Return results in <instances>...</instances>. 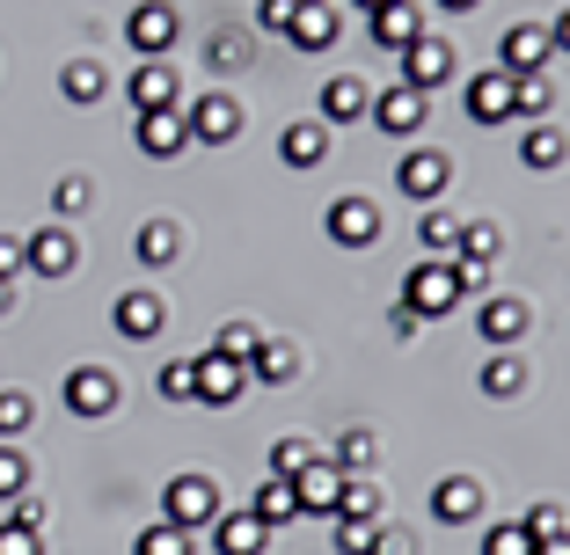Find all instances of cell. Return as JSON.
<instances>
[{
	"label": "cell",
	"mask_w": 570,
	"mask_h": 555,
	"mask_svg": "<svg viewBox=\"0 0 570 555\" xmlns=\"http://www.w3.org/2000/svg\"><path fill=\"white\" fill-rule=\"evenodd\" d=\"M330 468H344V475L373 468V432H344V438H336V454H330Z\"/></svg>",
	"instance_id": "7bdbcfd3"
},
{
	"label": "cell",
	"mask_w": 570,
	"mask_h": 555,
	"mask_svg": "<svg viewBox=\"0 0 570 555\" xmlns=\"http://www.w3.org/2000/svg\"><path fill=\"white\" fill-rule=\"evenodd\" d=\"M358 8H366V16H381V8H395V0H358Z\"/></svg>",
	"instance_id": "6f0895ef"
},
{
	"label": "cell",
	"mask_w": 570,
	"mask_h": 555,
	"mask_svg": "<svg viewBox=\"0 0 570 555\" xmlns=\"http://www.w3.org/2000/svg\"><path fill=\"white\" fill-rule=\"evenodd\" d=\"M483 555H534V534H527V526H490Z\"/></svg>",
	"instance_id": "bcb514c9"
},
{
	"label": "cell",
	"mask_w": 570,
	"mask_h": 555,
	"mask_svg": "<svg viewBox=\"0 0 570 555\" xmlns=\"http://www.w3.org/2000/svg\"><path fill=\"white\" fill-rule=\"evenodd\" d=\"M549 102H556V81L549 73H512V118H549Z\"/></svg>",
	"instance_id": "4316f807"
},
{
	"label": "cell",
	"mask_w": 570,
	"mask_h": 555,
	"mask_svg": "<svg viewBox=\"0 0 570 555\" xmlns=\"http://www.w3.org/2000/svg\"><path fill=\"white\" fill-rule=\"evenodd\" d=\"M132 555H190V534H184V526H147V534H139L132 541Z\"/></svg>",
	"instance_id": "ab89813d"
},
{
	"label": "cell",
	"mask_w": 570,
	"mask_h": 555,
	"mask_svg": "<svg viewBox=\"0 0 570 555\" xmlns=\"http://www.w3.org/2000/svg\"><path fill=\"white\" fill-rule=\"evenodd\" d=\"M336 519H381V489L344 475V497H336Z\"/></svg>",
	"instance_id": "8d00e7d4"
},
{
	"label": "cell",
	"mask_w": 570,
	"mask_h": 555,
	"mask_svg": "<svg viewBox=\"0 0 570 555\" xmlns=\"http://www.w3.org/2000/svg\"><path fill=\"white\" fill-rule=\"evenodd\" d=\"M249 512L271 526V534H278V526L301 519V497H293V483H285V475H264V483H256V497H249Z\"/></svg>",
	"instance_id": "484cf974"
},
{
	"label": "cell",
	"mask_w": 570,
	"mask_h": 555,
	"mask_svg": "<svg viewBox=\"0 0 570 555\" xmlns=\"http://www.w3.org/2000/svg\"><path fill=\"white\" fill-rule=\"evenodd\" d=\"M417 241L432 249V264H453V241H461V219H453V212H439V205H424V219H417Z\"/></svg>",
	"instance_id": "f546056e"
},
{
	"label": "cell",
	"mask_w": 570,
	"mask_h": 555,
	"mask_svg": "<svg viewBox=\"0 0 570 555\" xmlns=\"http://www.w3.org/2000/svg\"><path fill=\"white\" fill-rule=\"evenodd\" d=\"M475 512H483V483H475V475H446V483L432 489V519L439 526H469Z\"/></svg>",
	"instance_id": "7402d4cb"
},
{
	"label": "cell",
	"mask_w": 570,
	"mask_h": 555,
	"mask_svg": "<svg viewBox=\"0 0 570 555\" xmlns=\"http://www.w3.org/2000/svg\"><path fill=\"white\" fill-rule=\"evenodd\" d=\"M469 118L475 125H504L512 118V73H475L469 81Z\"/></svg>",
	"instance_id": "d4e9b609"
},
{
	"label": "cell",
	"mask_w": 570,
	"mask_h": 555,
	"mask_svg": "<svg viewBox=\"0 0 570 555\" xmlns=\"http://www.w3.org/2000/svg\"><path fill=\"white\" fill-rule=\"evenodd\" d=\"M330 541H336V555H373L381 526L373 519H330Z\"/></svg>",
	"instance_id": "74e56055"
},
{
	"label": "cell",
	"mask_w": 570,
	"mask_h": 555,
	"mask_svg": "<svg viewBox=\"0 0 570 555\" xmlns=\"http://www.w3.org/2000/svg\"><path fill=\"white\" fill-rule=\"evenodd\" d=\"M366 81H352V73H330V81H322V102H315V110H322V125H330V132H336V125H358V118H366Z\"/></svg>",
	"instance_id": "44dd1931"
},
{
	"label": "cell",
	"mask_w": 570,
	"mask_h": 555,
	"mask_svg": "<svg viewBox=\"0 0 570 555\" xmlns=\"http://www.w3.org/2000/svg\"><path fill=\"white\" fill-rule=\"evenodd\" d=\"M278 153H285V169H315L322 153H330V125H322V118L285 125V132H278Z\"/></svg>",
	"instance_id": "cb8c5ba5"
},
{
	"label": "cell",
	"mask_w": 570,
	"mask_h": 555,
	"mask_svg": "<svg viewBox=\"0 0 570 555\" xmlns=\"http://www.w3.org/2000/svg\"><path fill=\"white\" fill-rule=\"evenodd\" d=\"M520 387H527L520 351H490V366H483V395H490V403H512Z\"/></svg>",
	"instance_id": "83f0119b"
},
{
	"label": "cell",
	"mask_w": 570,
	"mask_h": 555,
	"mask_svg": "<svg viewBox=\"0 0 570 555\" xmlns=\"http://www.w3.org/2000/svg\"><path fill=\"white\" fill-rule=\"evenodd\" d=\"M213 548L219 555H264L271 548V526L256 512H219L213 519Z\"/></svg>",
	"instance_id": "ffe728a7"
},
{
	"label": "cell",
	"mask_w": 570,
	"mask_h": 555,
	"mask_svg": "<svg viewBox=\"0 0 570 555\" xmlns=\"http://www.w3.org/2000/svg\"><path fill=\"white\" fill-rule=\"evenodd\" d=\"M168 395V403H198V366H190V358H168L161 366V380H154Z\"/></svg>",
	"instance_id": "f35d334b"
},
{
	"label": "cell",
	"mask_w": 570,
	"mask_h": 555,
	"mask_svg": "<svg viewBox=\"0 0 570 555\" xmlns=\"http://www.w3.org/2000/svg\"><path fill=\"white\" fill-rule=\"evenodd\" d=\"M256 344H264V337H256L249 321H227V329L213 337V351H219V358H235V366H249V358H256Z\"/></svg>",
	"instance_id": "60d3db41"
},
{
	"label": "cell",
	"mask_w": 570,
	"mask_h": 555,
	"mask_svg": "<svg viewBox=\"0 0 570 555\" xmlns=\"http://www.w3.org/2000/svg\"><path fill=\"white\" fill-rule=\"evenodd\" d=\"M336 37H344V16H336V0H301V16H293L285 44H293V51H330Z\"/></svg>",
	"instance_id": "e0dca14e"
},
{
	"label": "cell",
	"mask_w": 570,
	"mask_h": 555,
	"mask_svg": "<svg viewBox=\"0 0 570 555\" xmlns=\"http://www.w3.org/2000/svg\"><path fill=\"white\" fill-rule=\"evenodd\" d=\"M417 329H424V321L410 315V307H395V315H387V337H395V344H410V337H417Z\"/></svg>",
	"instance_id": "f907efd6"
},
{
	"label": "cell",
	"mask_w": 570,
	"mask_h": 555,
	"mask_svg": "<svg viewBox=\"0 0 570 555\" xmlns=\"http://www.w3.org/2000/svg\"><path fill=\"white\" fill-rule=\"evenodd\" d=\"M432 8H439V16H469L475 0H432Z\"/></svg>",
	"instance_id": "11a10c76"
},
{
	"label": "cell",
	"mask_w": 570,
	"mask_h": 555,
	"mask_svg": "<svg viewBox=\"0 0 570 555\" xmlns=\"http://www.w3.org/2000/svg\"><path fill=\"white\" fill-rule=\"evenodd\" d=\"M366 118L381 125V132H395V139H410V132H424V96L410 81H387L381 96L366 102Z\"/></svg>",
	"instance_id": "4fadbf2b"
},
{
	"label": "cell",
	"mask_w": 570,
	"mask_h": 555,
	"mask_svg": "<svg viewBox=\"0 0 570 555\" xmlns=\"http://www.w3.org/2000/svg\"><path fill=\"white\" fill-rule=\"evenodd\" d=\"M322 227H330V241L336 249H373L381 241V205L373 198H330V212H322Z\"/></svg>",
	"instance_id": "8992f818"
},
{
	"label": "cell",
	"mask_w": 570,
	"mask_h": 555,
	"mask_svg": "<svg viewBox=\"0 0 570 555\" xmlns=\"http://www.w3.org/2000/svg\"><path fill=\"white\" fill-rule=\"evenodd\" d=\"M534 555H570V534H556V541H534Z\"/></svg>",
	"instance_id": "db71d44e"
},
{
	"label": "cell",
	"mask_w": 570,
	"mask_h": 555,
	"mask_svg": "<svg viewBox=\"0 0 570 555\" xmlns=\"http://www.w3.org/2000/svg\"><path fill=\"white\" fill-rule=\"evenodd\" d=\"M16 497H30V460L16 446H0V505H16Z\"/></svg>",
	"instance_id": "b9f144b4"
},
{
	"label": "cell",
	"mask_w": 570,
	"mask_h": 555,
	"mask_svg": "<svg viewBox=\"0 0 570 555\" xmlns=\"http://www.w3.org/2000/svg\"><path fill=\"white\" fill-rule=\"evenodd\" d=\"M366 37H373L381 51H395V59H403V51H410V44L424 37V16L410 8V0H395V8H381V16H366Z\"/></svg>",
	"instance_id": "d6986e66"
},
{
	"label": "cell",
	"mask_w": 570,
	"mask_h": 555,
	"mask_svg": "<svg viewBox=\"0 0 570 555\" xmlns=\"http://www.w3.org/2000/svg\"><path fill=\"white\" fill-rule=\"evenodd\" d=\"M73 264H81V241H73V227H37V235L22 241V270H37V278H67Z\"/></svg>",
	"instance_id": "7c38bea8"
},
{
	"label": "cell",
	"mask_w": 570,
	"mask_h": 555,
	"mask_svg": "<svg viewBox=\"0 0 570 555\" xmlns=\"http://www.w3.org/2000/svg\"><path fill=\"white\" fill-rule=\"evenodd\" d=\"M176 37H184V16H176L168 0H139L132 16H125V44H132L139 59H168Z\"/></svg>",
	"instance_id": "3957f363"
},
{
	"label": "cell",
	"mask_w": 570,
	"mask_h": 555,
	"mask_svg": "<svg viewBox=\"0 0 570 555\" xmlns=\"http://www.w3.org/2000/svg\"><path fill=\"white\" fill-rule=\"evenodd\" d=\"M373 555H410V534H403V526H381V541H373Z\"/></svg>",
	"instance_id": "816d5d0a"
},
{
	"label": "cell",
	"mask_w": 570,
	"mask_h": 555,
	"mask_svg": "<svg viewBox=\"0 0 570 555\" xmlns=\"http://www.w3.org/2000/svg\"><path fill=\"white\" fill-rule=\"evenodd\" d=\"M8 307H16V278H0V315H8Z\"/></svg>",
	"instance_id": "9f6ffc18"
},
{
	"label": "cell",
	"mask_w": 570,
	"mask_h": 555,
	"mask_svg": "<svg viewBox=\"0 0 570 555\" xmlns=\"http://www.w3.org/2000/svg\"><path fill=\"white\" fill-rule=\"evenodd\" d=\"M549 44H556V51H570V8H563V16L549 22Z\"/></svg>",
	"instance_id": "f5cc1de1"
},
{
	"label": "cell",
	"mask_w": 570,
	"mask_h": 555,
	"mask_svg": "<svg viewBox=\"0 0 570 555\" xmlns=\"http://www.w3.org/2000/svg\"><path fill=\"white\" fill-rule=\"evenodd\" d=\"M520 161H527V169H563V161H570V139L556 132V125H534V132L520 139Z\"/></svg>",
	"instance_id": "f1b7e54d"
},
{
	"label": "cell",
	"mask_w": 570,
	"mask_h": 555,
	"mask_svg": "<svg viewBox=\"0 0 570 555\" xmlns=\"http://www.w3.org/2000/svg\"><path fill=\"white\" fill-rule=\"evenodd\" d=\"M125 96H132L139 118H154V110H176L184 102V81H176L168 59H139V73H125Z\"/></svg>",
	"instance_id": "9c48e42d"
},
{
	"label": "cell",
	"mask_w": 570,
	"mask_h": 555,
	"mask_svg": "<svg viewBox=\"0 0 570 555\" xmlns=\"http://www.w3.org/2000/svg\"><path fill=\"white\" fill-rule=\"evenodd\" d=\"M242 59H249V30H213V37H205V67L235 73Z\"/></svg>",
	"instance_id": "e575fe53"
},
{
	"label": "cell",
	"mask_w": 570,
	"mask_h": 555,
	"mask_svg": "<svg viewBox=\"0 0 570 555\" xmlns=\"http://www.w3.org/2000/svg\"><path fill=\"white\" fill-rule=\"evenodd\" d=\"M190 366H198V403H213V409L242 403V387H249V366H235V358H219V351H198Z\"/></svg>",
	"instance_id": "2e32d148"
},
{
	"label": "cell",
	"mask_w": 570,
	"mask_h": 555,
	"mask_svg": "<svg viewBox=\"0 0 570 555\" xmlns=\"http://www.w3.org/2000/svg\"><path fill=\"white\" fill-rule=\"evenodd\" d=\"M403 307H410L417 321H446L453 307H461V278H453L446 264H417V270L403 278Z\"/></svg>",
	"instance_id": "7a4b0ae2"
},
{
	"label": "cell",
	"mask_w": 570,
	"mask_h": 555,
	"mask_svg": "<svg viewBox=\"0 0 570 555\" xmlns=\"http://www.w3.org/2000/svg\"><path fill=\"white\" fill-rule=\"evenodd\" d=\"M0 555H45V534L22 519H0Z\"/></svg>",
	"instance_id": "f6af8a7d"
},
{
	"label": "cell",
	"mask_w": 570,
	"mask_h": 555,
	"mask_svg": "<svg viewBox=\"0 0 570 555\" xmlns=\"http://www.w3.org/2000/svg\"><path fill=\"white\" fill-rule=\"evenodd\" d=\"M527 534H534V541L570 534V512H563V505H534V512H527Z\"/></svg>",
	"instance_id": "c3c4849f"
},
{
	"label": "cell",
	"mask_w": 570,
	"mask_h": 555,
	"mask_svg": "<svg viewBox=\"0 0 570 555\" xmlns=\"http://www.w3.org/2000/svg\"><path fill=\"white\" fill-rule=\"evenodd\" d=\"M30 424H37V403L22 395V387H0V446H16Z\"/></svg>",
	"instance_id": "836d02e7"
},
{
	"label": "cell",
	"mask_w": 570,
	"mask_h": 555,
	"mask_svg": "<svg viewBox=\"0 0 570 555\" xmlns=\"http://www.w3.org/2000/svg\"><path fill=\"white\" fill-rule=\"evenodd\" d=\"M307 460H322L315 446H307V438H278V446H271V475H285V483H293V475H301Z\"/></svg>",
	"instance_id": "ee69618b"
},
{
	"label": "cell",
	"mask_w": 570,
	"mask_h": 555,
	"mask_svg": "<svg viewBox=\"0 0 570 555\" xmlns=\"http://www.w3.org/2000/svg\"><path fill=\"white\" fill-rule=\"evenodd\" d=\"M132 256H139V264H147V270L176 264V256H184V249H176V227H168V219H147V227H139V235H132Z\"/></svg>",
	"instance_id": "4dcf8cb0"
},
{
	"label": "cell",
	"mask_w": 570,
	"mask_h": 555,
	"mask_svg": "<svg viewBox=\"0 0 570 555\" xmlns=\"http://www.w3.org/2000/svg\"><path fill=\"white\" fill-rule=\"evenodd\" d=\"M132 147L147 153V161H176V153L190 147L184 110H154V118H139V125H132Z\"/></svg>",
	"instance_id": "ac0fdd59"
},
{
	"label": "cell",
	"mask_w": 570,
	"mask_h": 555,
	"mask_svg": "<svg viewBox=\"0 0 570 555\" xmlns=\"http://www.w3.org/2000/svg\"><path fill=\"white\" fill-rule=\"evenodd\" d=\"M498 249H504V235L498 227H490V219H469V227H461V241H453V256H461V264H498Z\"/></svg>",
	"instance_id": "d6a6232c"
},
{
	"label": "cell",
	"mask_w": 570,
	"mask_h": 555,
	"mask_svg": "<svg viewBox=\"0 0 570 555\" xmlns=\"http://www.w3.org/2000/svg\"><path fill=\"white\" fill-rule=\"evenodd\" d=\"M293 497H301V519H322V512L336 519V497H344V468H330V454L307 460V468L293 475Z\"/></svg>",
	"instance_id": "9a60e30c"
},
{
	"label": "cell",
	"mask_w": 570,
	"mask_h": 555,
	"mask_svg": "<svg viewBox=\"0 0 570 555\" xmlns=\"http://www.w3.org/2000/svg\"><path fill=\"white\" fill-rule=\"evenodd\" d=\"M453 67H461V59H453V44H446V37H432V30H424L417 44L403 51V73H395V81H410L417 96H432V88H446V81H453Z\"/></svg>",
	"instance_id": "52a82bcc"
},
{
	"label": "cell",
	"mask_w": 570,
	"mask_h": 555,
	"mask_svg": "<svg viewBox=\"0 0 570 555\" xmlns=\"http://www.w3.org/2000/svg\"><path fill=\"white\" fill-rule=\"evenodd\" d=\"M293 16H301V0H256L249 22H256V30H278V37H285V30H293Z\"/></svg>",
	"instance_id": "7dc6e473"
},
{
	"label": "cell",
	"mask_w": 570,
	"mask_h": 555,
	"mask_svg": "<svg viewBox=\"0 0 570 555\" xmlns=\"http://www.w3.org/2000/svg\"><path fill=\"white\" fill-rule=\"evenodd\" d=\"M59 96H67L73 110H96V102L110 96V67H102V59H67V67H59Z\"/></svg>",
	"instance_id": "603a6c76"
},
{
	"label": "cell",
	"mask_w": 570,
	"mask_h": 555,
	"mask_svg": "<svg viewBox=\"0 0 570 555\" xmlns=\"http://www.w3.org/2000/svg\"><path fill=\"white\" fill-rule=\"evenodd\" d=\"M527 321L534 315H527V300H512V293H490V300L475 307V329H483L490 351H512V344L527 337Z\"/></svg>",
	"instance_id": "5bb4252c"
},
{
	"label": "cell",
	"mask_w": 570,
	"mask_h": 555,
	"mask_svg": "<svg viewBox=\"0 0 570 555\" xmlns=\"http://www.w3.org/2000/svg\"><path fill=\"white\" fill-rule=\"evenodd\" d=\"M184 132H190V147H227V139L242 132V102L227 96V88H205L184 110Z\"/></svg>",
	"instance_id": "277c9868"
},
{
	"label": "cell",
	"mask_w": 570,
	"mask_h": 555,
	"mask_svg": "<svg viewBox=\"0 0 570 555\" xmlns=\"http://www.w3.org/2000/svg\"><path fill=\"white\" fill-rule=\"evenodd\" d=\"M88 205H96V184H88V176H59V184H51V212L59 219H81Z\"/></svg>",
	"instance_id": "d590c367"
},
{
	"label": "cell",
	"mask_w": 570,
	"mask_h": 555,
	"mask_svg": "<svg viewBox=\"0 0 570 555\" xmlns=\"http://www.w3.org/2000/svg\"><path fill=\"white\" fill-rule=\"evenodd\" d=\"M293 373H301V358H293V344H256V358H249V380H264V387H285L293 380Z\"/></svg>",
	"instance_id": "1f68e13d"
},
{
	"label": "cell",
	"mask_w": 570,
	"mask_h": 555,
	"mask_svg": "<svg viewBox=\"0 0 570 555\" xmlns=\"http://www.w3.org/2000/svg\"><path fill=\"white\" fill-rule=\"evenodd\" d=\"M453 184V161L439 147H410L403 153V169H395V190L403 198H417V205H439V190Z\"/></svg>",
	"instance_id": "ba28073f"
},
{
	"label": "cell",
	"mask_w": 570,
	"mask_h": 555,
	"mask_svg": "<svg viewBox=\"0 0 570 555\" xmlns=\"http://www.w3.org/2000/svg\"><path fill=\"white\" fill-rule=\"evenodd\" d=\"M59 403H67L81 424H102L110 409H118V373L110 366H73L67 387H59Z\"/></svg>",
	"instance_id": "5b68a950"
},
{
	"label": "cell",
	"mask_w": 570,
	"mask_h": 555,
	"mask_svg": "<svg viewBox=\"0 0 570 555\" xmlns=\"http://www.w3.org/2000/svg\"><path fill=\"white\" fill-rule=\"evenodd\" d=\"M549 59H556L549 22H512V30L498 37V73H541Z\"/></svg>",
	"instance_id": "30bf717a"
},
{
	"label": "cell",
	"mask_w": 570,
	"mask_h": 555,
	"mask_svg": "<svg viewBox=\"0 0 570 555\" xmlns=\"http://www.w3.org/2000/svg\"><path fill=\"white\" fill-rule=\"evenodd\" d=\"M110 329H118L125 344H154V337L168 329V300H161V293H147V286L125 293V300L110 307Z\"/></svg>",
	"instance_id": "8fae6325"
},
{
	"label": "cell",
	"mask_w": 570,
	"mask_h": 555,
	"mask_svg": "<svg viewBox=\"0 0 570 555\" xmlns=\"http://www.w3.org/2000/svg\"><path fill=\"white\" fill-rule=\"evenodd\" d=\"M161 519H168V526H184V534L213 526V519H219V483H213V475H198V468L176 475V483L161 489Z\"/></svg>",
	"instance_id": "6da1fadb"
},
{
	"label": "cell",
	"mask_w": 570,
	"mask_h": 555,
	"mask_svg": "<svg viewBox=\"0 0 570 555\" xmlns=\"http://www.w3.org/2000/svg\"><path fill=\"white\" fill-rule=\"evenodd\" d=\"M0 278H22V235H0Z\"/></svg>",
	"instance_id": "681fc988"
}]
</instances>
